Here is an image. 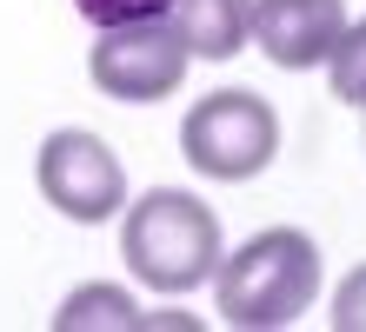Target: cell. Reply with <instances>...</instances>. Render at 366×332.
<instances>
[{
    "label": "cell",
    "mask_w": 366,
    "mask_h": 332,
    "mask_svg": "<svg viewBox=\"0 0 366 332\" xmlns=\"http://www.w3.org/2000/svg\"><path fill=\"white\" fill-rule=\"evenodd\" d=\"M120 259L154 293H193L220 273V219L187 186H154L134 206H120Z\"/></svg>",
    "instance_id": "obj_1"
},
{
    "label": "cell",
    "mask_w": 366,
    "mask_h": 332,
    "mask_svg": "<svg viewBox=\"0 0 366 332\" xmlns=\"http://www.w3.org/2000/svg\"><path fill=\"white\" fill-rule=\"evenodd\" d=\"M320 293V246L300 226H267L253 233L240 253L220 259L213 273V299L220 319L240 332H280L293 326Z\"/></svg>",
    "instance_id": "obj_2"
},
{
    "label": "cell",
    "mask_w": 366,
    "mask_h": 332,
    "mask_svg": "<svg viewBox=\"0 0 366 332\" xmlns=\"http://www.w3.org/2000/svg\"><path fill=\"white\" fill-rule=\"evenodd\" d=\"M180 153H187L193 173H207V180H253V173H267L273 153H280V120H273V106L260 94L220 86V94L187 106Z\"/></svg>",
    "instance_id": "obj_3"
},
{
    "label": "cell",
    "mask_w": 366,
    "mask_h": 332,
    "mask_svg": "<svg viewBox=\"0 0 366 332\" xmlns=\"http://www.w3.org/2000/svg\"><path fill=\"white\" fill-rule=\"evenodd\" d=\"M187 40L167 14H140V20H114L100 27L94 54H87V74L107 100H127V106H147V100H167L174 86L187 80Z\"/></svg>",
    "instance_id": "obj_4"
},
{
    "label": "cell",
    "mask_w": 366,
    "mask_h": 332,
    "mask_svg": "<svg viewBox=\"0 0 366 332\" xmlns=\"http://www.w3.org/2000/svg\"><path fill=\"white\" fill-rule=\"evenodd\" d=\"M40 193L60 219L74 226H100L127 206V166L120 153L87 126H60L40 140Z\"/></svg>",
    "instance_id": "obj_5"
},
{
    "label": "cell",
    "mask_w": 366,
    "mask_h": 332,
    "mask_svg": "<svg viewBox=\"0 0 366 332\" xmlns=\"http://www.w3.org/2000/svg\"><path fill=\"white\" fill-rule=\"evenodd\" d=\"M347 0H253V47L287 74H307L333 54Z\"/></svg>",
    "instance_id": "obj_6"
},
{
    "label": "cell",
    "mask_w": 366,
    "mask_h": 332,
    "mask_svg": "<svg viewBox=\"0 0 366 332\" xmlns=\"http://www.w3.org/2000/svg\"><path fill=\"white\" fill-rule=\"evenodd\" d=\"M193 60H233L253 40V0H167Z\"/></svg>",
    "instance_id": "obj_7"
},
{
    "label": "cell",
    "mask_w": 366,
    "mask_h": 332,
    "mask_svg": "<svg viewBox=\"0 0 366 332\" xmlns=\"http://www.w3.org/2000/svg\"><path fill=\"white\" fill-rule=\"evenodd\" d=\"M94 326L134 332V326H147V313L120 293V286H80V293H67V306L54 313V332H94Z\"/></svg>",
    "instance_id": "obj_8"
},
{
    "label": "cell",
    "mask_w": 366,
    "mask_h": 332,
    "mask_svg": "<svg viewBox=\"0 0 366 332\" xmlns=\"http://www.w3.org/2000/svg\"><path fill=\"white\" fill-rule=\"evenodd\" d=\"M327 80H333V100L366 106V20H347L327 54Z\"/></svg>",
    "instance_id": "obj_9"
},
{
    "label": "cell",
    "mask_w": 366,
    "mask_h": 332,
    "mask_svg": "<svg viewBox=\"0 0 366 332\" xmlns=\"http://www.w3.org/2000/svg\"><path fill=\"white\" fill-rule=\"evenodd\" d=\"M333 332H366V266H353L333 293Z\"/></svg>",
    "instance_id": "obj_10"
},
{
    "label": "cell",
    "mask_w": 366,
    "mask_h": 332,
    "mask_svg": "<svg viewBox=\"0 0 366 332\" xmlns=\"http://www.w3.org/2000/svg\"><path fill=\"white\" fill-rule=\"evenodd\" d=\"M80 14L94 20V27H114V20H140V14H154L147 0H74Z\"/></svg>",
    "instance_id": "obj_11"
}]
</instances>
